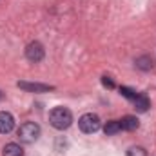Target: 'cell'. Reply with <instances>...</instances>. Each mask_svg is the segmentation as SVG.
Segmentation results:
<instances>
[{
  "label": "cell",
  "instance_id": "6da1fadb",
  "mask_svg": "<svg viewBox=\"0 0 156 156\" xmlns=\"http://www.w3.org/2000/svg\"><path fill=\"white\" fill-rule=\"evenodd\" d=\"M49 122H51V125H53L55 129L64 131V129H67V127L73 123V115H71V111L66 109V107H55V109L49 113Z\"/></svg>",
  "mask_w": 156,
  "mask_h": 156
},
{
  "label": "cell",
  "instance_id": "7a4b0ae2",
  "mask_svg": "<svg viewBox=\"0 0 156 156\" xmlns=\"http://www.w3.org/2000/svg\"><path fill=\"white\" fill-rule=\"evenodd\" d=\"M38 136H40V127L35 122H26L18 127V138L24 144H33V142L38 140Z\"/></svg>",
  "mask_w": 156,
  "mask_h": 156
},
{
  "label": "cell",
  "instance_id": "3957f363",
  "mask_svg": "<svg viewBox=\"0 0 156 156\" xmlns=\"http://www.w3.org/2000/svg\"><path fill=\"white\" fill-rule=\"evenodd\" d=\"M78 127L82 129V133H87V134H93L100 129V118L93 113H87L83 116H80L78 120Z\"/></svg>",
  "mask_w": 156,
  "mask_h": 156
},
{
  "label": "cell",
  "instance_id": "277c9868",
  "mask_svg": "<svg viewBox=\"0 0 156 156\" xmlns=\"http://www.w3.org/2000/svg\"><path fill=\"white\" fill-rule=\"evenodd\" d=\"M44 55H45V51H44V45H42L40 42H31V44L26 47V56H27V60H31V62H40V60L44 58Z\"/></svg>",
  "mask_w": 156,
  "mask_h": 156
},
{
  "label": "cell",
  "instance_id": "5b68a950",
  "mask_svg": "<svg viewBox=\"0 0 156 156\" xmlns=\"http://www.w3.org/2000/svg\"><path fill=\"white\" fill-rule=\"evenodd\" d=\"M13 127H15V118L5 111H0V134L11 133Z\"/></svg>",
  "mask_w": 156,
  "mask_h": 156
},
{
  "label": "cell",
  "instance_id": "8992f818",
  "mask_svg": "<svg viewBox=\"0 0 156 156\" xmlns=\"http://www.w3.org/2000/svg\"><path fill=\"white\" fill-rule=\"evenodd\" d=\"M138 125H140V122H138L136 116H123L120 120V127L123 131H136Z\"/></svg>",
  "mask_w": 156,
  "mask_h": 156
},
{
  "label": "cell",
  "instance_id": "52a82bcc",
  "mask_svg": "<svg viewBox=\"0 0 156 156\" xmlns=\"http://www.w3.org/2000/svg\"><path fill=\"white\" fill-rule=\"evenodd\" d=\"M18 87L27 89V91H35V93H44V91H51V85H44V83H27V82H18Z\"/></svg>",
  "mask_w": 156,
  "mask_h": 156
},
{
  "label": "cell",
  "instance_id": "ba28073f",
  "mask_svg": "<svg viewBox=\"0 0 156 156\" xmlns=\"http://www.w3.org/2000/svg\"><path fill=\"white\" fill-rule=\"evenodd\" d=\"M134 107H136V111H140V113H145L149 107H151V102H149V98L147 96H142V94H138L134 100Z\"/></svg>",
  "mask_w": 156,
  "mask_h": 156
},
{
  "label": "cell",
  "instance_id": "9c48e42d",
  "mask_svg": "<svg viewBox=\"0 0 156 156\" xmlns=\"http://www.w3.org/2000/svg\"><path fill=\"white\" fill-rule=\"evenodd\" d=\"M4 156H24V151H22V147L18 145V144H7L5 147H4Z\"/></svg>",
  "mask_w": 156,
  "mask_h": 156
},
{
  "label": "cell",
  "instance_id": "30bf717a",
  "mask_svg": "<svg viewBox=\"0 0 156 156\" xmlns=\"http://www.w3.org/2000/svg\"><path fill=\"white\" fill-rule=\"evenodd\" d=\"M104 131H105V134H107V136L120 133V131H122V127H120V120H111V122H107V123H105V127H104Z\"/></svg>",
  "mask_w": 156,
  "mask_h": 156
},
{
  "label": "cell",
  "instance_id": "8fae6325",
  "mask_svg": "<svg viewBox=\"0 0 156 156\" xmlns=\"http://www.w3.org/2000/svg\"><path fill=\"white\" fill-rule=\"evenodd\" d=\"M136 66H138L140 69H145V71H147V69L153 67V58H151V56H142V58L136 60Z\"/></svg>",
  "mask_w": 156,
  "mask_h": 156
},
{
  "label": "cell",
  "instance_id": "7c38bea8",
  "mask_svg": "<svg viewBox=\"0 0 156 156\" xmlns=\"http://www.w3.org/2000/svg\"><path fill=\"white\" fill-rule=\"evenodd\" d=\"M127 156H147V153L144 147H131L127 151Z\"/></svg>",
  "mask_w": 156,
  "mask_h": 156
},
{
  "label": "cell",
  "instance_id": "4fadbf2b",
  "mask_svg": "<svg viewBox=\"0 0 156 156\" xmlns=\"http://www.w3.org/2000/svg\"><path fill=\"white\" fill-rule=\"evenodd\" d=\"M120 93H122L125 98H129V100H134V98L138 96V94H136L133 89H129V87H120Z\"/></svg>",
  "mask_w": 156,
  "mask_h": 156
},
{
  "label": "cell",
  "instance_id": "5bb4252c",
  "mask_svg": "<svg viewBox=\"0 0 156 156\" xmlns=\"http://www.w3.org/2000/svg\"><path fill=\"white\" fill-rule=\"evenodd\" d=\"M102 83H104L105 87H109V89H113V87H115V83H113V80H111L109 76H104V78H102Z\"/></svg>",
  "mask_w": 156,
  "mask_h": 156
},
{
  "label": "cell",
  "instance_id": "9a60e30c",
  "mask_svg": "<svg viewBox=\"0 0 156 156\" xmlns=\"http://www.w3.org/2000/svg\"><path fill=\"white\" fill-rule=\"evenodd\" d=\"M0 100H2V93H0Z\"/></svg>",
  "mask_w": 156,
  "mask_h": 156
}]
</instances>
